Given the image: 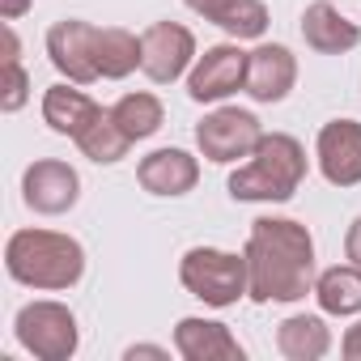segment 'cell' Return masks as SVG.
Wrapping results in <instances>:
<instances>
[{"instance_id":"6da1fadb","label":"cell","mask_w":361,"mask_h":361,"mask_svg":"<svg viewBox=\"0 0 361 361\" xmlns=\"http://www.w3.org/2000/svg\"><path fill=\"white\" fill-rule=\"evenodd\" d=\"M247 276L251 302H302L314 293V238L293 217H259L247 234Z\"/></svg>"},{"instance_id":"7a4b0ae2","label":"cell","mask_w":361,"mask_h":361,"mask_svg":"<svg viewBox=\"0 0 361 361\" xmlns=\"http://www.w3.org/2000/svg\"><path fill=\"white\" fill-rule=\"evenodd\" d=\"M5 272L43 293H64L85 276V247L60 230H18L5 243Z\"/></svg>"},{"instance_id":"3957f363","label":"cell","mask_w":361,"mask_h":361,"mask_svg":"<svg viewBox=\"0 0 361 361\" xmlns=\"http://www.w3.org/2000/svg\"><path fill=\"white\" fill-rule=\"evenodd\" d=\"M306 178V149L289 132H264L255 153L230 174L234 200H259V204H285Z\"/></svg>"},{"instance_id":"277c9868","label":"cell","mask_w":361,"mask_h":361,"mask_svg":"<svg viewBox=\"0 0 361 361\" xmlns=\"http://www.w3.org/2000/svg\"><path fill=\"white\" fill-rule=\"evenodd\" d=\"M178 281L192 298H200L204 306H234L238 298H247L251 276H247V255L234 251H217V247H192L178 259Z\"/></svg>"},{"instance_id":"5b68a950","label":"cell","mask_w":361,"mask_h":361,"mask_svg":"<svg viewBox=\"0 0 361 361\" xmlns=\"http://www.w3.org/2000/svg\"><path fill=\"white\" fill-rule=\"evenodd\" d=\"M13 331H18V344L39 361H68L81 344L77 314L64 302H26L13 319Z\"/></svg>"},{"instance_id":"8992f818","label":"cell","mask_w":361,"mask_h":361,"mask_svg":"<svg viewBox=\"0 0 361 361\" xmlns=\"http://www.w3.org/2000/svg\"><path fill=\"white\" fill-rule=\"evenodd\" d=\"M259 140H264L259 119L251 111H238V106H217L213 115H204L196 123V145L217 166H230L238 157H251Z\"/></svg>"},{"instance_id":"52a82bcc","label":"cell","mask_w":361,"mask_h":361,"mask_svg":"<svg viewBox=\"0 0 361 361\" xmlns=\"http://www.w3.org/2000/svg\"><path fill=\"white\" fill-rule=\"evenodd\" d=\"M47 60L56 64L60 77H68L73 85H94L98 73V26L81 22V18H64L47 30Z\"/></svg>"},{"instance_id":"ba28073f","label":"cell","mask_w":361,"mask_h":361,"mask_svg":"<svg viewBox=\"0 0 361 361\" xmlns=\"http://www.w3.org/2000/svg\"><path fill=\"white\" fill-rule=\"evenodd\" d=\"M247 60L251 51H243L238 43H217L204 56H196L192 73H188V98L192 102H221L238 90H247Z\"/></svg>"},{"instance_id":"9c48e42d","label":"cell","mask_w":361,"mask_h":361,"mask_svg":"<svg viewBox=\"0 0 361 361\" xmlns=\"http://www.w3.org/2000/svg\"><path fill=\"white\" fill-rule=\"evenodd\" d=\"M196 60V35L178 22H153L140 35V73L157 85H170Z\"/></svg>"},{"instance_id":"30bf717a","label":"cell","mask_w":361,"mask_h":361,"mask_svg":"<svg viewBox=\"0 0 361 361\" xmlns=\"http://www.w3.org/2000/svg\"><path fill=\"white\" fill-rule=\"evenodd\" d=\"M22 200L43 217H60L81 200V174L60 157H39L22 174Z\"/></svg>"},{"instance_id":"8fae6325","label":"cell","mask_w":361,"mask_h":361,"mask_svg":"<svg viewBox=\"0 0 361 361\" xmlns=\"http://www.w3.org/2000/svg\"><path fill=\"white\" fill-rule=\"evenodd\" d=\"M314 157L331 188H357L361 183V123L357 119L323 123L314 140Z\"/></svg>"},{"instance_id":"7c38bea8","label":"cell","mask_w":361,"mask_h":361,"mask_svg":"<svg viewBox=\"0 0 361 361\" xmlns=\"http://www.w3.org/2000/svg\"><path fill=\"white\" fill-rule=\"evenodd\" d=\"M136 178L149 196H188L200 183V161L188 149H153L140 157Z\"/></svg>"},{"instance_id":"4fadbf2b","label":"cell","mask_w":361,"mask_h":361,"mask_svg":"<svg viewBox=\"0 0 361 361\" xmlns=\"http://www.w3.org/2000/svg\"><path fill=\"white\" fill-rule=\"evenodd\" d=\"M293 81H298V60H293L289 47L259 43L251 51V60H247V94L255 102H281V98H289Z\"/></svg>"},{"instance_id":"5bb4252c","label":"cell","mask_w":361,"mask_h":361,"mask_svg":"<svg viewBox=\"0 0 361 361\" xmlns=\"http://www.w3.org/2000/svg\"><path fill=\"white\" fill-rule=\"evenodd\" d=\"M174 353L183 361H243V344L234 331L217 319H178L174 327Z\"/></svg>"},{"instance_id":"9a60e30c","label":"cell","mask_w":361,"mask_h":361,"mask_svg":"<svg viewBox=\"0 0 361 361\" xmlns=\"http://www.w3.org/2000/svg\"><path fill=\"white\" fill-rule=\"evenodd\" d=\"M302 39L319 56H340V51H353L361 43V30H357V22H348L331 5V0H314L302 13Z\"/></svg>"},{"instance_id":"2e32d148","label":"cell","mask_w":361,"mask_h":361,"mask_svg":"<svg viewBox=\"0 0 361 361\" xmlns=\"http://www.w3.org/2000/svg\"><path fill=\"white\" fill-rule=\"evenodd\" d=\"M192 13H200L204 22L221 26L230 39H264L268 30V5L264 0H183Z\"/></svg>"},{"instance_id":"e0dca14e","label":"cell","mask_w":361,"mask_h":361,"mask_svg":"<svg viewBox=\"0 0 361 361\" xmlns=\"http://www.w3.org/2000/svg\"><path fill=\"white\" fill-rule=\"evenodd\" d=\"M98 115H102V106L85 90H68V81H60V85H51L43 94V123L51 132H60V136H73L77 140Z\"/></svg>"},{"instance_id":"ac0fdd59","label":"cell","mask_w":361,"mask_h":361,"mask_svg":"<svg viewBox=\"0 0 361 361\" xmlns=\"http://www.w3.org/2000/svg\"><path fill=\"white\" fill-rule=\"evenodd\" d=\"M276 348L289 361H319L331 348V331L319 314H289L276 327Z\"/></svg>"},{"instance_id":"d6986e66","label":"cell","mask_w":361,"mask_h":361,"mask_svg":"<svg viewBox=\"0 0 361 361\" xmlns=\"http://www.w3.org/2000/svg\"><path fill=\"white\" fill-rule=\"evenodd\" d=\"M314 302L323 314H361V268L357 264H336L314 276Z\"/></svg>"},{"instance_id":"ffe728a7","label":"cell","mask_w":361,"mask_h":361,"mask_svg":"<svg viewBox=\"0 0 361 361\" xmlns=\"http://www.w3.org/2000/svg\"><path fill=\"white\" fill-rule=\"evenodd\" d=\"M140 68V39L123 26H102L98 30V73L102 81H123Z\"/></svg>"},{"instance_id":"44dd1931","label":"cell","mask_w":361,"mask_h":361,"mask_svg":"<svg viewBox=\"0 0 361 361\" xmlns=\"http://www.w3.org/2000/svg\"><path fill=\"white\" fill-rule=\"evenodd\" d=\"M77 149L90 157V161H98V166H115V161H123L128 157V149H132V136L111 119V111H102L81 136H77Z\"/></svg>"},{"instance_id":"7402d4cb","label":"cell","mask_w":361,"mask_h":361,"mask_svg":"<svg viewBox=\"0 0 361 361\" xmlns=\"http://www.w3.org/2000/svg\"><path fill=\"white\" fill-rule=\"evenodd\" d=\"M111 119L132 136V145L136 140H149L161 123H166V111H161V102H157V94H123L115 106H111Z\"/></svg>"},{"instance_id":"603a6c76","label":"cell","mask_w":361,"mask_h":361,"mask_svg":"<svg viewBox=\"0 0 361 361\" xmlns=\"http://www.w3.org/2000/svg\"><path fill=\"white\" fill-rule=\"evenodd\" d=\"M26 98H30V77L22 68V43H18L13 26H5V98H0V106L13 115L26 106Z\"/></svg>"},{"instance_id":"cb8c5ba5","label":"cell","mask_w":361,"mask_h":361,"mask_svg":"<svg viewBox=\"0 0 361 361\" xmlns=\"http://www.w3.org/2000/svg\"><path fill=\"white\" fill-rule=\"evenodd\" d=\"M344 259L361 268V217H357V221L348 226V234H344Z\"/></svg>"},{"instance_id":"d4e9b609","label":"cell","mask_w":361,"mask_h":361,"mask_svg":"<svg viewBox=\"0 0 361 361\" xmlns=\"http://www.w3.org/2000/svg\"><path fill=\"white\" fill-rule=\"evenodd\" d=\"M340 353L348 357V361H361V319L344 331V340H340Z\"/></svg>"},{"instance_id":"484cf974","label":"cell","mask_w":361,"mask_h":361,"mask_svg":"<svg viewBox=\"0 0 361 361\" xmlns=\"http://www.w3.org/2000/svg\"><path fill=\"white\" fill-rule=\"evenodd\" d=\"M26 9H30V0H0V18L5 22H18Z\"/></svg>"},{"instance_id":"4316f807","label":"cell","mask_w":361,"mask_h":361,"mask_svg":"<svg viewBox=\"0 0 361 361\" xmlns=\"http://www.w3.org/2000/svg\"><path fill=\"white\" fill-rule=\"evenodd\" d=\"M123 357H128V361H136V357H170V353H166V348H157V344H132Z\"/></svg>"}]
</instances>
